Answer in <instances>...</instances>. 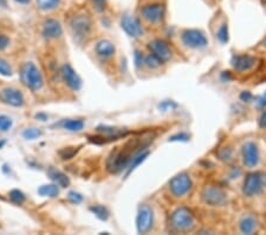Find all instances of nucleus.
<instances>
[{
  "label": "nucleus",
  "mask_w": 266,
  "mask_h": 235,
  "mask_svg": "<svg viewBox=\"0 0 266 235\" xmlns=\"http://www.w3.org/2000/svg\"><path fill=\"white\" fill-rule=\"evenodd\" d=\"M150 141L151 140H148L144 143L143 140L134 139L126 144V146L121 148V150L117 148V150L113 151L108 157V161H107V169L113 174H119V172L129 167L134 155L139 153L140 151L146 150Z\"/></svg>",
  "instance_id": "nucleus-1"
},
{
  "label": "nucleus",
  "mask_w": 266,
  "mask_h": 235,
  "mask_svg": "<svg viewBox=\"0 0 266 235\" xmlns=\"http://www.w3.org/2000/svg\"><path fill=\"white\" fill-rule=\"evenodd\" d=\"M171 226L175 231H189L195 227V217L188 208L180 207L172 213Z\"/></svg>",
  "instance_id": "nucleus-2"
},
{
  "label": "nucleus",
  "mask_w": 266,
  "mask_h": 235,
  "mask_svg": "<svg viewBox=\"0 0 266 235\" xmlns=\"http://www.w3.org/2000/svg\"><path fill=\"white\" fill-rule=\"evenodd\" d=\"M20 80L23 85L32 91H38L43 87L44 80L40 71L32 62H26L20 68Z\"/></svg>",
  "instance_id": "nucleus-3"
},
{
  "label": "nucleus",
  "mask_w": 266,
  "mask_h": 235,
  "mask_svg": "<svg viewBox=\"0 0 266 235\" xmlns=\"http://www.w3.org/2000/svg\"><path fill=\"white\" fill-rule=\"evenodd\" d=\"M69 25H70L72 34H74V37L78 42L85 40L90 34L92 29L91 18L88 15H84V13L72 16L70 22H69Z\"/></svg>",
  "instance_id": "nucleus-4"
},
{
  "label": "nucleus",
  "mask_w": 266,
  "mask_h": 235,
  "mask_svg": "<svg viewBox=\"0 0 266 235\" xmlns=\"http://www.w3.org/2000/svg\"><path fill=\"white\" fill-rule=\"evenodd\" d=\"M266 188V174L260 171L248 174L244 181L243 191L248 198H253Z\"/></svg>",
  "instance_id": "nucleus-5"
},
{
  "label": "nucleus",
  "mask_w": 266,
  "mask_h": 235,
  "mask_svg": "<svg viewBox=\"0 0 266 235\" xmlns=\"http://www.w3.org/2000/svg\"><path fill=\"white\" fill-rule=\"evenodd\" d=\"M182 43L191 49H205L208 46V40L206 34L200 30H185L181 34Z\"/></svg>",
  "instance_id": "nucleus-6"
},
{
  "label": "nucleus",
  "mask_w": 266,
  "mask_h": 235,
  "mask_svg": "<svg viewBox=\"0 0 266 235\" xmlns=\"http://www.w3.org/2000/svg\"><path fill=\"white\" fill-rule=\"evenodd\" d=\"M192 189V179L188 174L181 172V174L176 175L169 182V190L175 198H182L186 193L189 192Z\"/></svg>",
  "instance_id": "nucleus-7"
},
{
  "label": "nucleus",
  "mask_w": 266,
  "mask_h": 235,
  "mask_svg": "<svg viewBox=\"0 0 266 235\" xmlns=\"http://www.w3.org/2000/svg\"><path fill=\"white\" fill-rule=\"evenodd\" d=\"M140 13L142 16V18L146 19L147 22L157 24L164 20L166 15V8L161 3H149V4L143 5L140 9Z\"/></svg>",
  "instance_id": "nucleus-8"
},
{
  "label": "nucleus",
  "mask_w": 266,
  "mask_h": 235,
  "mask_svg": "<svg viewBox=\"0 0 266 235\" xmlns=\"http://www.w3.org/2000/svg\"><path fill=\"white\" fill-rule=\"evenodd\" d=\"M154 223V212L151 207L142 205L139 208L136 217V227L140 234H146L151 229Z\"/></svg>",
  "instance_id": "nucleus-9"
},
{
  "label": "nucleus",
  "mask_w": 266,
  "mask_h": 235,
  "mask_svg": "<svg viewBox=\"0 0 266 235\" xmlns=\"http://www.w3.org/2000/svg\"><path fill=\"white\" fill-rule=\"evenodd\" d=\"M121 26L124 30L128 36L133 37V38H139L143 34V27L142 24H141L140 19L135 16L131 15H123L121 17Z\"/></svg>",
  "instance_id": "nucleus-10"
},
{
  "label": "nucleus",
  "mask_w": 266,
  "mask_h": 235,
  "mask_svg": "<svg viewBox=\"0 0 266 235\" xmlns=\"http://www.w3.org/2000/svg\"><path fill=\"white\" fill-rule=\"evenodd\" d=\"M202 200L205 201L206 205L212 207H219L225 205L227 201V196L220 188L214 185H209L203 189Z\"/></svg>",
  "instance_id": "nucleus-11"
},
{
  "label": "nucleus",
  "mask_w": 266,
  "mask_h": 235,
  "mask_svg": "<svg viewBox=\"0 0 266 235\" xmlns=\"http://www.w3.org/2000/svg\"><path fill=\"white\" fill-rule=\"evenodd\" d=\"M148 49H149L150 54H153L155 57H157L160 60L161 63H165V62H167L172 58L171 48L162 40H155L153 42H150L148 44Z\"/></svg>",
  "instance_id": "nucleus-12"
},
{
  "label": "nucleus",
  "mask_w": 266,
  "mask_h": 235,
  "mask_svg": "<svg viewBox=\"0 0 266 235\" xmlns=\"http://www.w3.org/2000/svg\"><path fill=\"white\" fill-rule=\"evenodd\" d=\"M241 157L244 164L247 168H254L259 163V151L258 146L253 141H247L241 147Z\"/></svg>",
  "instance_id": "nucleus-13"
},
{
  "label": "nucleus",
  "mask_w": 266,
  "mask_h": 235,
  "mask_svg": "<svg viewBox=\"0 0 266 235\" xmlns=\"http://www.w3.org/2000/svg\"><path fill=\"white\" fill-rule=\"evenodd\" d=\"M61 75L63 81L70 87L72 91H79L82 88V80L70 64H64L61 68Z\"/></svg>",
  "instance_id": "nucleus-14"
},
{
  "label": "nucleus",
  "mask_w": 266,
  "mask_h": 235,
  "mask_svg": "<svg viewBox=\"0 0 266 235\" xmlns=\"http://www.w3.org/2000/svg\"><path fill=\"white\" fill-rule=\"evenodd\" d=\"M0 101L13 107H22L24 105V96L18 89L4 88L0 92Z\"/></svg>",
  "instance_id": "nucleus-15"
},
{
  "label": "nucleus",
  "mask_w": 266,
  "mask_h": 235,
  "mask_svg": "<svg viewBox=\"0 0 266 235\" xmlns=\"http://www.w3.org/2000/svg\"><path fill=\"white\" fill-rule=\"evenodd\" d=\"M62 33H63V27H62L61 23L58 20L49 18L44 22L43 34L47 40H55V38L61 37Z\"/></svg>",
  "instance_id": "nucleus-16"
},
{
  "label": "nucleus",
  "mask_w": 266,
  "mask_h": 235,
  "mask_svg": "<svg viewBox=\"0 0 266 235\" xmlns=\"http://www.w3.org/2000/svg\"><path fill=\"white\" fill-rule=\"evenodd\" d=\"M232 67L238 71H246L255 64V58L251 55H234L232 57Z\"/></svg>",
  "instance_id": "nucleus-17"
},
{
  "label": "nucleus",
  "mask_w": 266,
  "mask_h": 235,
  "mask_svg": "<svg viewBox=\"0 0 266 235\" xmlns=\"http://www.w3.org/2000/svg\"><path fill=\"white\" fill-rule=\"evenodd\" d=\"M115 50H116L115 46H114L110 41H107V40L99 41L95 47L96 54H97L101 58H103V60H107V58H110L112 56H114Z\"/></svg>",
  "instance_id": "nucleus-18"
},
{
  "label": "nucleus",
  "mask_w": 266,
  "mask_h": 235,
  "mask_svg": "<svg viewBox=\"0 0 266 235\" xmlns=\"http://www.w3.org/2000/svg\"><path fill=\"white\" fill-rule=\"evenodd\" d=\"M47 175H49V177L52 179L58 186H61V188H67V186L70 185V179H69L67 175L63 174V172L60 170L50 168L49 170H47Z\"/></svg>",
  "instance_id": "nucleus-19"
},
{
  "label": "nucleus",
  "mask_w": 266,
  "mask_h": 235,
  "mask_svg": "<svg viewBox=\"0 0 266 235\" xmlns=\"http://www.w3.org/2000/svg\"><path fill=\"white\" fill-rule=\"evenodd\" d=\"M257 224H258L257 220H255L254 216H252V215L244 216L243 219L240 220V223H239L240 231L243 234L254 233L255 229H257Z\"/></svg>",
  "instance_id": "nucleus-20"
},
{
  "label": "nucleus",
  "mask_w": 266,
  "mask_h": 235,
  "mask_svg": "<svg viewBox=\"0 0 266 235\" xmlns=\"http://www.w3.org/2000/svg\"><path fill=\"white\" fill-rule=\"evenodd\" d=\"M148 155H149V151L148 150H142V151H140L139 153H136L135 155H134L133 160H131L130 162L129 167H128V171H127L126 176H129V174H131V172L135 170V169L139 167L142 162L146 161V158L148 157Z\"/></svg>",
  "instance_id": "nucleus-21"
},
{
  "label": "nucleus",
  "mask_w": 266,
  "mask_h": 235,
  "mask_svg": "<svg viewBox=\"0 0 266 235\" xmlns=\"http://www.w3.org/2000/svg\"><path fill=\"white\" fill-rule=\"evenodd\" d=\"M61 126L65 130L71 131V132H79L84 129V122L81 119H67L61 123Z\"/></svg>",
  "instance_id": "nucleus-22"
},
{
  "label": "nucleus",
  "mask_w": 266,
  "mask_h": 235,
  "mask_svg": "<svg viewBox=\"0 0 266 235\" xmlns=\"http://www.w3.org/2000/svg\"><path fill=\"white\" fill-rule=\"evenodd\" d=\"M38 193L40 196H44V198H57L60 195V189H58L57 184H46V185H41L39 189H38Z\"/></svg>",
  "instance_id": "nucleus-23"
},
{
  "label": "nucleus",
  "mask_w": 266,
  "mask_h": 235,
  "mask_svg": "<svg viewBox=\"0 0 266 235\" xmlns=\"http://www.w3.org/2000/svg\"><path fill=\"white\" fill-rule=\"evenodd\" d=\"M36 4L41 11H51L61 5V0H36Z\"/></svg>",
  "instance_id": "nucleus-24"
},
{
  "label": "nucleus",
  "mask_w": 266,
  "mask_h": 235,
  "mask_svg": "<svg viewBox=\"0 0 266 235\" xmlns=\"http://www.w3.org/2000/svg\"><path fill=\"white\" fill-rule=\"evenodd\" d=\"M90 212L94 214V215L97 217V219L102 220V221H107V220H108V217H109V212H108V209H107L104 206H99V205L91 206L90 207Z\"/></svg>",
  "instance_id": "nucleus-25"
},
{
  "label": "nucleus",
  "mask_w": 266,
  "mask_h": 235,
  "mask_svg": "<svg viewBox=\"0 0 266 235\" xmlns=\"http://www.w3.org/2000/svg\"><path fill=\"white\" fill-rule=\"evenodd\" d=\"M217 37L223 44L229 42V26H227L226 23H224L223 25L219 27V30H218L217 32Z\"/></svg>",
  "instance_id": "nucleus-26"
},
{
  "label": "nucleus",
  "mask_w": 266,
  "mask_h": 235,
  "mask_svg": "<svg viewBox=\"0 0 266 235\" xmlns=\"http://www.w3.org/2000/svg\"><path fill=\"white\" fill-rule=\"evenodd\" d=\"M10 199H11L12 202L17 203V205H22V203L25 202V195L20 191V190H12V191H10Z\"/></svg>",
  "instance_id": "nucleus-27"
},
{
  "label": "nucleus",
  "mask_w": 266,
  "mask_h": 235,
  "mask_svg": "<svg viewBox=\"0 0 266 235\" xmlns=\"http://www.w3.org/2000/svg\"><path fill=\"white\" fill-rule=\"evenodd\" d=\"M218 157H219L223 162L229 163V162L232 161V158H233V151L231 150L230 147H224L218 152Z\"/></svg>",
  "instance_id": "nucleus-28"
},
{
  "label": "nucleus",
  "mask_w": 266,
  "mask_h": 235,
  "mask_svg": "<svg viewBox=\"0 0 266 235\" xmlns=\"http://www.w3.org/2000/svg\"><path fill=\"white\" fill-rule=\"evenodd\" d=\"M41 136V131L39 129H27L23 132V137L27 140H34Z\"/></svg>",
  "instance_id": "nucleus-29"
},
{
  "label": "nucleus",
  "mask_w": 266,
  "mask_h": 235,
  "mask_svg": "<svg viewBox=\"0 0 266 235\" xmlns=\"http://www.w3.org/2000/svg\"><path fill=\"white\" fill-rule=\"evenodd\" d=\"M144 63H146L147 67H149L151 69L158 68L162 64L161 62H160V60H158L157 57H155L153 54H149L148 56L144 57Z\"/></svg>",
  "instance_id": "nucleus-30"
},
{
  "label": "nucleus",
  "mask_w": 266,
  "mask_h": 235,
  "mask_svg": "<svg viewBox=\"0 0 266 235\" xmlns=\"http://www.w3.org/2000/svg\"><path fill=\"white\" fill-rule=\"evenodd\" d=\"M12 127V120L8 115H0V132H8Z\"/></svg>",
  "instance_id": "nucleus-31"
},
{
  "label": "nucleus",
  "mask_w": 266,
  "mask_h": 235,
  "mask_svg": "<svg viewBox=\"0 0 266 235\" xmlns=\"http://www.w3.org/2000/svg\"><path fill=\"white\" fill-rule=\"evenodd\" d=\"M0 75L3 76H12V68L8 61L4 58H0Z\"/></svg>",
  "instance_id": "nucleus-32"
},
{
  "label": "nucleus",
  "mask_w": 266,
  "mask_h": 235,
  "mask_svg": "<svg viewBox=\"0 0 266 235\" xmlns=\"http://www.w3.org/2000/svg\"><path fill=\"white\" fill-rule=\"evenodd\" d=\"M76 152H77V148L68 147L60 151V155L63 158V160H70V158H72L76 154Z\"/></svg>",
  "instance_id": "nucleus-33"
},
{
  "label": "nucleus",
  "mask_w": 266,
  "mask_h": 235,
  "mask_svg": "<svg viewBox=\"0 0 266 235\" xmlns=\"http://www.w3.org/2000/svg\"><path fill=\"white\" fill-rule=\"evenodd\" d=\"M68 199H69V201H70L71 203H74V205H79V203L83 201V196L81 195V193H78L76 191L69 192Z\"/></svg>",
  "instance_id": "nucleus-34"
},
{
  "label": "nucleus",
  "mask_w": 266,
  "mask_h": 235,
  "mask_svg": "<svg viewBox=\"0 0 266 235\" xmlns=\"http://www.w3.org/2000/svg\"><path fill=\"white\" fill-rule=\"evenodd\" d=\"M178 107V105L174 101H169V100H166V101L161 102L160 105H158V108L161 110H164V112H167L169 109H174Z\"/></svg>",
  "instance_id": "nucleus-35"
},
{
  "label": "nucleus",
  "mask_w": 266,
  "mask_h": 235,
  "mask_svg": "<svg viewBox=\"0 0 266 235\" xmlns=\"http://www.w3.org/2000/svg\"><path fill=\"white\" fill-rule=\"evenodd\" d=\"M189 139V136L187 133H179L169 138V141H187Z\"/></svg>",
  "instance_id": "nucleus-36"
},
{
  "label": "nucleus",
  "mask_w": 266,
  "mask_h": 235,
  "mask_svg": "<svg viewBox=\"0 0 266 235\" xmlns=\"http://www.w3.org/2000/svg\"><path fill=\"white\" fill-rule=\"evenodd\" d=\"M94 5V8L97 10V11H103L105 9L107 5V0H90Z\"/></svg>",
  "instance_id": "nucleus-37"
},
{
  "label": "nucleus",
  "mask_w": 266,
  "mask_h": 235,
  "mask_svg": "<svg viewBox=\"0 0 266 235\" xmlns=\"http://www.w3.org/2000/svg\"><path fill=\"white\" fill-rule=\"evenodd\" d=\"M134 58H135V64H136L137 68L141 67V65H143V63H144V56H143L142 54L140 53L139 50L135 51V55H134Z\"/></svg>",
  "instance_id": "nucleus-38"
},
{
  "label": "nucleus",
  "mask_w": 266,
  "mask_h": 235,
  "mask_svg": "<svg viewBox=\"0 0 266 235\" xmlns=\"http://www.w3.org/2000/svg\"><path fill=\"white\" fill-rule=\"evenodd\" d=\"M10 44V40L8 36H5V34H0V51L6 49V48L9 47Z\"/></svg>",
  "instance_id": "nucleus-39"
},
{
  "label": "nucleus",
  "mask_w": 266,
  "mask_h": 235,
  "mask_svg": "<svg viewBox=\"0 0 266 235\" xmlns=\"http://www.w3.org/2000/svg\"><path fill=\"white\" fill-rule=\"evenodd\" d=\"M252 99H253V95L250 92H243L240 94V100L244 102H251Z\"/></svg>",
  "instance_id": "nucleus-40"
},
{
  "label": "nucleus",
  "mask_w": 266,
  "mask_h": 235,
  "mask_svg": "<svg viewBox=\"0 0 266 235\" xmlns=\"http://www.w3.org/2000/svg\"><path fill=\"white\" fill-rule=\"evenodd\" d=\"M258 107L259 108H265L266 107V93L258 100Z\"/></svg>",
  "instance_id": "nucleus-41"
},
{
  "label": "nucleus",
  "mask_w": 266,
  "mask_h": 235,
  "mask_svg": "<svg viewBox=\"0 0 266 235\" xmlns=\"http://www.w3.org/2000/svg\"><path fill=\"white\" fill-rule=\"evenodd\" d=\"M259 125H260L262 129H266V110L261 114L260 120H259Z\"/></svg>",
  "instance_id": "nucleus-42"
},
{
  "label": "nucleus",
  "mask_w": 266,
  "mask_h": 235,
  "mask_svg": "<svg viewBox=\"0 0 266 235\" xmlns=\"http://www.w3.org/2000/svg\"><path fill=\"white\" fill-rule=\"evenodd\" d=\"M36 118H37V119L41 120V122H45V120H47V115H46V114H44V113H39V114H37Z\"/></svg>",
  "instance_id": "nucleus-43"
},
{
  "label": "nucleus",
  "mask_w": 266,
  "mask_h": 235,
  "mask_svg": "<svg viewBox=\"0 0 266 235\" xmlns=\"http://www.w3.org/2000/svg\"><path fill=\"white\" fill-rule=\"evenodd\" d=\"M15 2H16V3H18V4L25 5V4H29L30 0H15Z\"/></svg>",
  "instance_id": "nucleus-44"
},
{
  "label": "nucleus",
  "mask_w": 266,
  "mask_h": 235,
  "mask_svg": "<svg viewBox=\"0 0 266 235\" xmlns=\"http://www.w3.org/2000/svg\"><path fill=\"white\" fill-rule=\"evenodd\" d=\"M4 144H5V141H2V143H0V147H2Z\"/></svg>",
  "instance_id": "nucleus-45"
},
{
  "label": "nucleus",
  "mask_w": 266,
  "mask_h": 235,
  "mask_svg": "<svg viewBox=\"0 0 266 235\" xmlns=\"http://www.w3.org/2000/svg\"><path fill=\"white\" fill-rule=\"evenodd\" d=\"M264 46H265V48H266V40H265V42H264Z\"/></svg>",
  "instance_id": "nucleus-46"
}]
</instances>
